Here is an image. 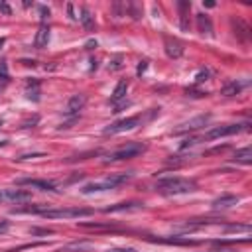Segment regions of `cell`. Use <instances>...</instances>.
<instances>
[{"mask_svg":"<svg viewBox=\"0 0 252 252\" xmlns=\"http://www.w3.org/2000/svg\"><path fill=\"white\" fill-rule=\"evenodd\" d=\"M32 199V193L24 189H0V203L2 205H20Z\"/></svg>","mask_w":252,"mask_h":252,"instance_id":"cell-6","label":"cell"},{"mask_svg":"<svg viewBox=\"0 0 252 252\" xmlns=\"http://www.w3.org/2000/svg\"><path fill=\"white\" fill-rule=\"evenodd\" d=\"M0 12H4L6 16H10V14H12V8H10L6 2H2V0H0Z\"/></svg>","mask_w":252,"mask_h":252,"instance_id":"cell-26","label":"cell"},{"mask_svg":"<svg viewBox=\"0 0 252 252\" xmlns=\"http://www.w3.org/2000/svg\"><path fill=\"white\" fill-rule=\"evenodd\" d=\"M136 209H142V203H118V205H110L104 209V213H118V211H136Z\"/></svg>","mask_w":252,"mask_h":252,"instance_id":"cell-17","label":"cell"},{"mask_svg":"<svg viewBox=\"0 0 252 252\" xmlns=\"http://www.w3.org/2000/svg\"><path fill=\"white\" fill-rule=\"evenodd\" d=\"M81 14H83V16H79V18H81V22H83V26H85V28H87V30L91 32V30L94 28V18L91 16V12H89L87 8H83V10H81Z\"/></svg>","mask_w":252,"mask_h":252,"instance_id":"cell-21","label":"cell"},{"mask_svg":"<svg viewBox=\"0 0 252 252\" xmlns=\"http://www.w3.org/2000/svg\"><path fill=\"white\" fill-rule=\"evenodd\" d=\"M244 85H246V83H238V81H230V83H228L226 87H222V91H220V93H222L224 96H234V94H240V91L244 89Z\"/></svg>","mask_w":252,"mask_h":252,"instance_id":"cell-19","label":"cell"},{"mask_svg":"<svg viewBox=\"0 0 252 252\" xmlns=\"http://www.w3.org/2000/svg\"><path fill=\"white\" fill-rule=\"evenodd\" d=\"M16 183L18 185H30V187H35V189H41V191H55V185L45 181V179H18Z\"/></svg>","mask_w":252,"mask_h":252,"instance_id":"cell-13","label":"cell"},{"mask_svg":"<svg viewBox=\"0 0 252 252\" xmlns=\"http://www.w3.org/2000/svg\"><path fill=\"white\" fill-rule=\"evenodd\" d=\"M126 93H128V81H118V85L114 87V91H112V96H110V102H120L124 96H126Z\"/></svg>","mask_w":252,"mask_h":252,"instance_id":"cell-16","label":"cell"},{"mask_svg":"<svg viewBox=\"0 0 252 252\" xmlns=\"http://www.w3.org/2000/svg\"><path fill=\"white\" fill-rule=\"evenodd\" d=\"M238 197L236 195H220L213 201V209H230L234 205H238Z\"/></svg>","mask_w":252,"mask_h":252,"instance_id":"cell-14","label":"cell"},{"mask_svg":"<svg viewBox=\"0 0 252 252\" xmlns=\"http://www.w3.org/2000/svg\"><path fill=\"white\" fill-rule=\"evenodd\" d=\"M209 114H203V116H197V118H193V120H189V122H183L175 132L179 134V132H187V130H197V128H201V126H205L207 122H209Z\"/></svg>","mask_w":252,"mask_h":252,"instance_id":"cell-12","label":"cell"},{"mask_svg":"<svg viewBox=\"0 0 252 252\" xmlns=\"http://www.w3.org/2000/svg\"><path fill=\"white\" fill-rule=\"evenodd\" d=\"M142 122H144L142 116H128V118H122V120L110 124L108 128H104V134H120V132H126V130H134Z\"/></svg>","mask_w":252,"mask_h":252,"instance_id":"cell-7","label":"cell"},{"mask_svg":"<svg viewBox=\"0 0 252 252\" xmlns=\"http://www.w3.org/2000/svg\"><path fill=\"white\" fill-rule=\"evenodd\" d=\"M132 175L130 173H120V175H110V177H104L100 181H91L87 185L81 187V193L89 195V193H98V191H108V189H114L122 183H126Z\"/></svg>","mask_w":252,"mask_h":252,"instance_id":"cell-2","label":"cell"},{"mask_svg":"<svg viewBox=\"0 0 252 252\" xmlns=\"http://www.w3.org/2000/svg\"><path fill=\"white\" fill-rule=\"evenodd\" d=\"M91 244L87 242H73V244H67L63 248H59V252H77V250H83V248H89Z\"/></svg>","mask_w":252,"mask_h":252,"instance_id":"cell-23","label":"cell"},{"mask_svg":"<svg viewBox=\"0 0 252 252\" xmlns=\"http://www.w3.org/2000/svg\"><path fill=\"white\" fill-rule=\"evenodd\" d=\"M26 96L30 100H39V83L37 81H30L26 87Z\"/></svg>","mask_w":252,"mask_h":252,"instance_id":"cell-20","label":"cell"},{"mask_svg":"<svg viewBox=\"0 0 252 252\" xmlns=\"http://www.w3.org/2000/svg\"><path fill=\"white\" fill-rule=\"evenodd\" d=\"M183 43L177 41V39H171V37H165V53L171 57V59H177L183 55Z\"/></svg>","mask_w":252,"mask_h":252,"instance_id":"cell-11","label":"cell"},{"mask_svg":"<svg viewBox=\"0 0 252 252\" xmlns=\"http://www.w3.org/2000/svg\"><path fill=\"white\" fill-rule=\"evenodd\" d=\"M207 79H209V71H207V69L197 71V75H195V83H203V81H207Z\"/></svg>","mask_w":252,"mask_h":252,"instance_id":"cell-25","label":"cell"},{"mask_svg":"<svg viewBox=\"0 0 252 252\" xmlns=\"http://www.w3.org/2000/svg\"><path fill=\"white\" fill-rule=\"evenodd\" d=\"M226 232H250V226L248 224H230V226H226Z\"/></svg>","mask_w":252,"mask_h":252,"instance_id":"cell-24","label":"cell"},{"mask_svg":"<svg viewBox=\"0 0 252 252\" xmlns=\"http://www.w3.org/2000/svg\"><path fill=\"white\" fill-rule=\"evenodd\" d=\"M177 8H179V12H181V28L187 30V12H189L191 4H189V2H177Z\"/></svg>","mask_w":252,"mask_h":252,"instance_id":"cell-22","label":"cell"},{"mask_svg":"<svg viewBox=\"0 0 252 252\" xmlns=\"http://www.w3.org/2000/svg\"><path fill=\"white\" fill-rule=\"evenodd\" d=\"M93 215V209H83V207H67V209H45L41 217L45 219H79V217H89Z\"/></svg>","mask_w":252,"mask_h":252,"instance_id":"cell-4","label":"cell"},{"mask_svg":"<svg viewBox=\"0 0 252 252\" xmlns=\"http://www.w3.org/2000/svg\"><path fill=\"white\" fill-rule=\"evenodd\" d=\"M250 128L248 122H242V124H224V126H217L213 130H209L207 134H203L199 138L201 140H217V138H224V136H234V134H240V132H246Z\"/></svg>","mask_w":252,"mask_h":252,"instance_id":"cell-3","label":"cell"},{"mask_svg":"<svg viewBox=\"0 0 252 252\" xmlns=\"http://www.w3.org/2000/svg\"><path fill=\"white\" fill-rule=\"evenodd\" d=\"M236 163H244V165H248V163H252V148L250 146H246V148H242V150H238L236 154H234V158H232Z\"/></svg>","mask_w":252,"mask_h":252,"instance_id":"cell-18","label":"cell"},{"mask_svg":"<svg viewBox=\"0 0 252 252\" xmlns=\"http://www.w3.org/2000/svg\"><path fill=\"white\" fill-rule=\"evenodd\" d=\"M144 150H146V146H144V144L130 142V144H126V146H122V148H118V150H114L112 154H108L106 161H122V159H132V158L140 156Z\"/></svg>","mask_w":252,"mask_h":252,"instance_id":"cell-5","label":"cell"},{"mask_svg":"<svg viewBox=\"0 0 252 252\" xmlns=\"http://www.w3.org/2000/svg\"><path fill=\"white\" fill-rule=\"evenodd\" d=\"M47 43H49V26H47V24H41V26L37 28V32H35L33 45H35L37 49H43V47H47Z\"/></svg>","mask_w":252,"mask_h":252,"instance_id":"cell-10","label":"cell"},{"mask_svg":"<svg viewBox=\"0 0 252 252\" xmlns=\"http://www.w3.org/2000/svg\"><path fill=\"white\" fill-rule=\"evenodd\" d=\"M4 41H6V39H4V37H0V49H2V45H4Z\"/></svg>","mask_w":252,"mask_h":252,"instance_id":"cell-30","label":"cell"},{"mask_svg":"<svg viewBox=\"0 0 252 252\" xmlns=\"http://www.w3.org/2000/svg\"><path fill=\"white\" fill-rule=\"evenodd\" d=\"M144 69H146V61H142V63H140V67H138V73H142Z\"/></svg>","mask_w":252,"mask_h":252,"instance_id":"cell-29","label":"cell"},{"mask_svg":"<svg viewBox=\"0 0 252 252\" xmlns=\"http://www.w3.org/2000/svg\"><path fill=\"white\" fill-rule=\"evenodd\" d=\"M197 189V183L187 177H165L156 183V191L161 195H183Z\"/></svg>","mask_w":252,"mask_h":252,"instance_id":"cell-1","label":"cell"},{"mask_svg":"<svg viewBox=\"0 0 252 252\" xmlns=\"http://www.w3.org/2000/svg\"><path fill=\"white\" fill-rule=\"evenodd\" d=\"M6 228H8V220H2V222H0V232H4Z\"/></svg>","mask_w":252,"mask_h":252,"instance_id":"cell-28","label":"cell"},{"mask_svg":"<svg viewBox=\"0 0 252 252\" xmlns=\"http://www.w3.org/2000/svg\"><path fill=\"white\" fill-rule=\"evenodd\" d=\"M106 252H136L134 248H112V250H106Z\"/></svg>","mask_w":252,"mask_h":252,"instance_id":"cell-27","label":"cell"},{"mask_svg":"<svg viewBox=\"0 0 252 252\" xmlns=\"http://www.w3.org/2000/svg\"><path fill=\"white\" fill-rule=\"evenodd\" d=\"M85 102H87V96H85L83 93H77V94H73V96L67 100V106H65V114H77L79 110H83Z\"/></svg>","mask_w":252,"mask_h":252,"instance_id":"cell-9","label":"cell"},{"mask_svg":"<svg viewBox=\"0 0 252 252\" xmlns=\"http://www.w3.org/2000/svg\"><path fill=\"white\" fill-rule=\"evenodd\" d=\"M230 24H232V28H234V35H236L242 43H246V41L250 39V28H248V24H246L244 20H240V18H232Z\"/></svg>","mask_w":252,"mask_h":252,"instance_id":"cell-8","label":"cell"},{"mask_svg":"<svg viewBox=\"0 0 252 252\" xmlns=\"http://www.w3.org/2000/svg\"><path fill=\"white\" fill-rule=\"evenodd\" d=\"M197 28L203 35H213V24L207 14H197Z\"/></svg>","mask_w":252,"mask_h":252,"instance_id":"cell-15","label":"cell"}]
</instances>
